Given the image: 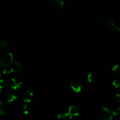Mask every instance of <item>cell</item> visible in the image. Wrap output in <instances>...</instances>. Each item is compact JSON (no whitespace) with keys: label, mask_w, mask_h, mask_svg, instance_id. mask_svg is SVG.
<instances>
[{"label":"cell","mask_w":120,"mask_h":120,"mask_svg":"<svg viewBox=\"0 0 120 120\" xmlns=\"http://www.w3.org/2000/svg\"><path fill=\"white\" fill-rule=\"evenodd\" d=\"M98 117L101 120H112L113 118V114L107 108L101 107L98 111Z\"/></svg>","instance_id":"obj_1"},{"label":"cell","mask_w":120,"mask_h":120,"mask_svg":"<svg viewBox=\"0 0 120 120\" xmlns=\"http://www.w3.org/2000/svg\"><path fill=\"white\" fill-rule=\"evenodd\" d=\"M101 23L103 26L110 31H112L116 29V25L115 24V20L113 18L110 16H105L102 19Z\"/></svg>","instance_id":"obj_2"},{"label":"cell","mask_w":120,"mask_h":120,"mask_svg":"<svg viewBox=\"0 0 120 120\" xmlns=\"http://www.w3.org/2000/svg\"><path fill=\"white\" fill-rule=\"evenodd\" d=\"M14 57L11 53L5 54L1 59V64L3 67H8L13 63Z\"/></svg>","instance_id":"obj_3"},{"label":"cell","mask_w":120,"mask_h":120,"mask_svg":"<svg viewBox=\"0 0 120 120\" xmlns=\"http://www.w3.org/2000/svg\"><path fill=\"white\" fill-rule=\"evenodd\" d=\"M70 86L71 89L77 93L81 92L83 87V85L82 82L77 80H73L71 81L70 83Z\"/></svg>","instance_id":"obj_4"},{"label":"cell","mask_w":120,"mask_h":120,"mask_svg":"<svg viewBox=\"0 0 120 120\" xmlns=\"http://www.w3.org/2000/svg\"><path fill=\"white\" fill-rule=\"evenodd\" d=\"M67 114H68V118L71 119L74 117L79 116L80 110L76 105H72L69 107L68 112H67Z\"/></svg>","instance_id":"obj_5"},{"label":"cell","mask_w":120,"mask_h":120,"mask_svg":"<svg viewBox=\"0 0 120 120\" xmlns=\"http://www.w3.org/2000/svg\"><path fill=\"white\" fill-rule=\"evenodd\" d=\"M34 93L30 90H26L23 94V101L26 103H29L32 100Z\"/></svg>","instance_id":"obj_6"},{"label":"cell","mask_w":120,"mask_h":120,"mask_svg":"<svg viewBox=\"0 0 120 120\" xmlns=\"http://www.w3.org/2000/svg\"><path fill=\"white\" fill-rule=\"evenodd\" d=\"M22 85V83L20 81L17 80L16 79L12 78L11 79L9 82V86L11 89L14 90H16L18 89H20Z\"/></svg>","instance_id":"obj_7"},{"label":"cell","mask_w":120,"mask_h":120,"mask_svg":"<svg viewBox=\"0 0 120 120\" xmlns=\"http://www.w3.org/2000/svg\"><path fill=\"white\" fill-rule=\"evenodd\" d=\"M52 5L59 9H62L65 5L64 0H49Z\"/></svg>","instance_id":"obj_8"},{"label":"cell","mask_w":120,"mask_h":120,"mask_svg":"<svg viewBox=\"0 0 120 120\" xmlns=\"http://www.w3.org/2000/svg\"><path fill=\"white\" fill-rule=\"evenodd\" d=\"M17 99V96L13 93H8L7 95V101L9 103H12Z\"/></svg>","instance_id":"obj_9"},{"label":"cell","mask_w":120,"mask_h":120,"mask_svg":"<svg viewBox=\"0 0 120 120\" xmlns=\"http://www.w3.org/2000/svg\"><path fill=\"white\" fill-rule=\"evenodd\" d=\"M0 49L1 50H5V51H8L9 49V44H8V42L5 40H2L0 42Z\"/></svg>","instance_id":"obj_10"},{"label":"cell","mask_w":120,"mask_h":120,"mask_svg":"<svg viewBox=\"0 0 120 120\" xmlns=\"http://www.w3.org/2000/svg\"><path fill=\"white\" fill-rule=\"evenodd\" d=\"M112 73L114 75L117 76H120V66L118 65V64H116V65L112 67Z\"/></svg>","instance_id":"obj_11"},{"label":"cell","mask_w":120,"mask_h":120,"mask_svg":"<svg viewBox=\"0 0 120 120\" xmlns=\"http://www.w3.org/2000/svg\"><path fill=\"white\" fill-rule=\"evenodd\" d=\"M14 71H15V70L13 68H7L3 70V75H5V76H8V75L12 74L14 72Z\"/></svg>","instance_id":"obj_12"},{"label":"cell","mask_w":120,"mask_h":120,"mask_svg":"<svg viewBox=\"0 0 120 120\" xmlns=\"http://www.w3.org/2000/svg\"><path fill=\"white\" fill-rule=\"evenodd\" d=\"M14 69H15V70H16L17 71H18V72H19V71H21L22 69V65H21V64H20V63H19V62H15V63H14Z\"/></svg>","instance_id":"obj_13"},{"label":"cell","mask_w":120,"mask_h":120,"mask_svg":"<svg viewBox=\"0 0 120 120\" xmlns=\"http://www.w3.org/2000/svg\"><path fill=\"white\" fill-rule=\"evenodd\" d=\"M87 79L89 83H92L93 82L94 79V76L92 72H90L88 74L87 76Z\"/></svg>","instance_id":"obj_14"},{"label":"cell","mask_w":120,"mask_h":120,"mask_svg":"<svg viewBox=\"0 0 120 120\" xmlns=\"http://www.w3.org/2000/svg\"><path fill=\"white\" fill-rule=\"evenodd\" d=\"M5 105L4 104L3 102L1 101L0 103V114L1 115H3L5 112Z\"/></svg>","instance_id":"obj_15"},{"label":"cell","mask_w":120,"mask_h":120,"mask_svg":"<svg viewBox=\"0 0 120 120\" xmlns=\"http://www.w3.org/2000/svg\"><path fill=\"white\" fill-rule=\"evenodd\" d=\"M7 86H8V83H7V82L5 80L1 79V81H0V88H1V89H5Z\"/></svg>","instance_id":"obj_16"},{"label":"cell","mask_w":120,"mask_h":120,"mask_svg":"<svg viewBox=\"0 0 120 120\" xmlns=\"http://www.w3.org/2000/svg\"><path fill=\"white\" fill-rule=\"evenodd\" d=\"M68 118V114L66 113H59L57 115V118L59 120H64Z\"/></svg>","instance_id":"obj_17"},{"label":"cell","mask_w":120,"mask_h":120,"mask_svg":"<svg viewBox=\"0 0 120 120\" xmlns=\"http://www.w3.org/2000/svg\"><path fill=\"white\" fill-rule=\"evenodd\" d=\"M112 85L116 88H120V79L115 80L112 83Z\"/></svg>","instance_id":"obj_18"},{"label":"cell","mask_w":120,"mask_h":120,"mask_svg":"<svg viewBox=\"0 0 120 120\" xmlns=\"http://www.w3.org/2000/svg\"><path fill=\"white\" fill-rule=\"evenodd\" d=\"M114 116H119L120 114V107H117L116 109H114L113 111H112Z\"/></svg>","instance_id":"obj_19"},{"label":"cell","mask_w":120,"mask_h":120,"mask_svg":"<svg viewBox=\"0 0 120 120\" xmlns=\"http://www.w3.org/2000/svg\"><path fill=\"white\" fill-rule=\"evenodd\" d=\"M114 100L116 102H117V103H120V94L118 93H116L114 96Z\"/></svg>","instance_id":"obj_20"},{"label":"cell","mask_w":120,"mask_h":120,"mask_svg":"<svg viewBox=\"0 0 120 120\" xmlns=\"http://www.w3.org/2000/svg\"><path fill=\"white\" fill-rule=\"evenodd\" d=\"M22 110L23 111V113L25 114H28L29 113V111H28V106L26 104H23L22 105Z\"/></svg>","instance_id":"obj_21"},{"label":"cell","mask_w":120,"mask_h":120,"mask_svg":"<svg viewBox=\"0 0 120 120\" xmlns=\"http://www.w3.org/2000/svg\"><path fill=\"white\" fill-rule=\"evenodd\" d=\"M116 29L117 30V31L120 32V25H116Z\"/></svg>","instance_id":"obj_22"}]
</instances>
